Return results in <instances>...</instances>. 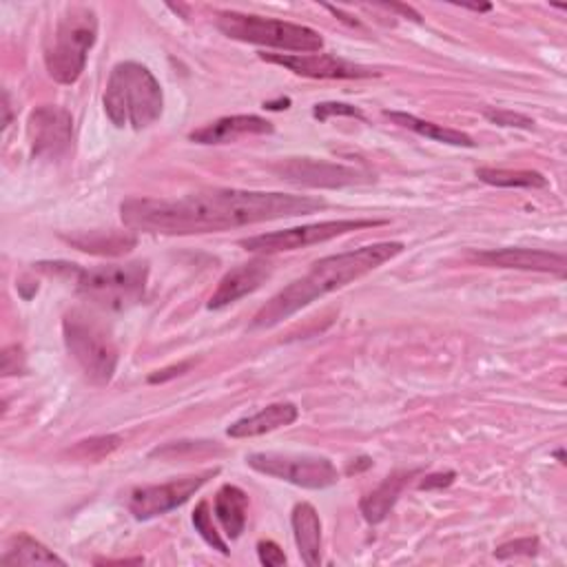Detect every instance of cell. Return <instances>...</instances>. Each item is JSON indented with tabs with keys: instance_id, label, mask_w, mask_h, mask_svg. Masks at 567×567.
Returning a JSON list of instances; mask_svg holds the SVG:
<instances>
[{
	"instance_id": "obj_1",
	"label": "cell",
	"mask_w": 567,
	"mask_h": 567,
	"mask_svg": "<svg viewBox=\"0 0 567 567\" xmlns=\"http://www.w3.org/2000/svg\"><path fill=\"white\" fill-rule=\"evenodd\" d=\"M321 208H326V200L310 195L206 189L175 200L132 197L123 202L121 215L132 231L151 236H200L308 215Z\"/></svg>"
},
{
	"instance_id": "obj_2",
	"label": "cell",
	"mask_w": 567,
	"mask_h": 567,
	"mask_svg": "<svg viewBox=\"0 0 567 567\" xmlns=\"http://www.w3.org/2000/svg\"><path fill=\"white\" fill-rule=\"evenodd\" d=\"M401 253V242H379L319 260L304 277L295 280L291 286L271 297L267 306L260 308V313L253 317V328H273L282 324L308 304L358 282L360 277L373 273L375 269L384 267Z\"/></svg>"
},
{
	"instance_id": "obj_3",
	"label": "cell",
	"mask_w": 567,
	"mask_h": 567,
	"mask_svg": "<svg viewBox=\"0 0 567 567\" xmlns=\"http://www.w3.org/2000/svg\"><path fill=\"white\" fill-rule=\"evenodd\" d=\"M102 102L113 125L134 127L136 132L160 121L165 109L160 82L140 63H121L113 67Z\"/></svg>"
},
{
	"instance_id": "obj_4",
	"label": "cell",
	"mask_w": 567,
	"mask_h": 567,
	"mask_svg": "<svg viewBox=\"0 0 567 567\" xmlns=\"http://www.w3.org/2000/svg\"><path fill=\"white\" fill-rule=\"evenodd\" d=\"M67 275L76 277L78 295L104 310H125L145 297L149 264H113L98 269H78L76 264H58Z\"/></svg>"
},
{
	"instance_id": "obj_5",
	"label": "cell",
	"mask_w": 567,
	"mask_h": 567,
	"mask_svg": "<svg viewBox=\"0 0 567 567\" xmlns=\"http://www.w3.org/2000/svg\"><path fill=\"white\" fill-rule=\"evenodd\" d=\"M63 334L71 360L84 377L95 386L109 384L118 368V347L106 326L84 310H71L63 319Z\"/></svg>"
},
{
	"instance_id": "obj_6",
	"label": "cell",
	"mask_w": 567,
	"mask_h": 567,
	"mask_svg": "<svg viewBox=\"0 0 567 567\" xmlns=\"http://www.w3.org/2000/svg\"><path fill=\"white\" fill-rule=\"evenodd\" d=\"M98 41V16L91 8L76 5L65 12L45 49L47 73L60 84H73Z\"/></svg>"
},
{
	"instance_id": "obj_7",
	"label": "cell",
	"mask_w": 567,
	"mask_h": 567,
	"mask_svg": "<svg viewBox=\"0 0 567 567\" xmlns=\"http://www.w3.org/2000/svg\"><path fill=\"white\" fill-rule=\"evenodd\" d=\"M215 25L226 38L262 47H275L282 52L317 54L324 47V38L319 36V32L275 19L240 12H219Z\"/></svg>"
},
{
	"instance_id": "obj_8",
	"label": "cell",
	"mask_w": 567,
	"mask_h": 567,
	"mask_svg": "<svg viewBox=\"0 0 567 567\" xmlns=\"http://www.w3.org/2000/svg\"><path fill=\"white\" fill-rule=\"evenodd\" d=\"M384 224H388V219H330V222L297 226V229L247 238L240 242V247L251 253L275 256V253H288V251L315 247V245H321V242H328L334 238L349 236L353 231H364V229H373V226H384Z\"/></svg>"
},
{
	"instance_id": "obj_9",
	"label": "cell",
	"mask_w": 567,
	"mask_h": 567,
	"mask_svg": "<svg viewBox=\"0 0 567 567\" xmlns=\"http://www.w3.org/2000/svg\"><path fill=\"white\" fill-rule=\"evenodd\" d=\"M247 464L267 477H275L306 490H324L339 481L337 468L326 457L256 452V455L247 457Z\"/></svg>"
},
{
	"instance_id": "obj_10",
	"label": "cell",
	"mask_w": 567,
	"mask_h": 567,
	"mask_svg": "<svg viewBox=\"0 0 567 567\" xmlns=\"http://www.w3.org/2000/svg\"><path fill=\"white\" fill-rule=\"evenodd\" d=\"M217 475H219V468H213V470H204L200 475H189V477L173 479V481L162 484V486L136 488L129 495V510L140 521L160 517V514L171 512L178 506L186 503L195 492H200L202 486H206Z\"/></svg>"
},
{
	"instance_id": "obj_11",
	"label": "cell",
	"mask_w": 567,
	"mask_h": 567,
	"mask_svg": "<svg viewBox=\"0 0 567 567\" xmlns=\"http://www.w3.org/2000/svg\"><path fill=\"white\" fill-rule=\"evenodd\" d=\"M27 136L32 145V154L36 158L56 160L69 147L73 138V118L71 113L56 104H43L32 111Z\"/></svg>"
},
{
	"instance_id": "obj_12",
	"label": "cell",
	"mask_w": 567,
	"mask_h": 567,
	"mask_svg": "<svg viewBox=\"0 0 567 567\" xmlns=\"http://www.w3.org/2000/svg\"><path fill=\"white\" fill-rule=\"evenodd\" d=\"M275 173L282 180H288L293 184L315 186V189H342V186L373 180L368 173H362L353 167L334 165L326 160H310V158H291L277 165Z\"/></svg>"
},
{
	"instance_id": "obj_13",
	"label": "cell",
	"mask_w": 567,
	"mask_h": 567,
	"mask_svg": "<svg viewBox=\"0 0 567 567\" xmlns=\"http://www.w3.org/2000/svg\"><path fill=\"white\" fill-rule=\"evenodd\" d=\"M260 58L273 65H282L297 76L319 80H360L379 76V71L375 69L328 54H260Z\"/></svg>"
},
{
	"instance_id": "obj_14",
	"label": "cell",
	"mask_w": 567,
	"mask_h": 567,
	"mask_svg": "<svg viewBox=\"0 0 567 567\" xmlns=\"http://www.w3.org/2000/svg\"><path fill=\"white\" fill-rule=\"evenodd\" d=\"M271 273H273V264L267 260H253L249 264H240L238 269L229 271L219 280L217 291L208 299V308L219 310L256 293L271 277Z\"/></svg>"
},
{
	"instance_id": "obj_15",
	"label": "cell",
	"mask_w": 567,
	"mask_h": 567,
	"mask_svg": "<svg viewBox=\"0 0 567 567\" xmlns=\"http://www.w3.org/2000/svg\"><path fill=\"white\" fill-rule=\"evenodd\" d=\"M477 262L486 267L499 269H517V271H536V273H554L558 277L565 275V256L538 251V249H499L473 256Z\"/></svg>"
},
{
	"instance_id": "obj_16",
	"label": "cell",
	"mask_w": 567,
	"mask_h": 567,
	"mask_svg": "<svg viewBox=\"0 0 567 567\" xmlns=\"http://www.w3.org/2000/svg\"><path fill=\"white\" fill-rule=\"evenodd\" d=\"M275 127L267 118L260 116H229L219 118L197 132H193L189 138L197 145H229L247 136H269Z\"/></svg>"
},
{
	"instance_id": "obj_17",
	"label": "cell",
	"mask_w": 567,
	"mask_h": 567,
	"mask_svg": "<svg viewBox=\"0 0 567 567\" xmlns=\"http://www.w3.org/2000/svg\"><path fill=\"white\" fill-rule=\"evenodd\" d=\"M299 417V408L295 404L282 401V404H271L267 408H262L260 412L245 417L240 421H236L234 426H229L226 434L234 436V439H253L286 426H293Z\"/></svg>"
},
{
	"instance_id": "obj_18",
	"label": "cell",
	"mask_w": 567,
	"mask_h": 567,
	"mask_svg": "<svg viewBox=\"0 0 567 567\" xmlns=\"http://www.w3.org/2000/svg\"><path fill=\"white\" fill-rule=\"evenodd\" d=\"M421 468H412V470H395L390 473L368 497L362 499L360 510L364 514V519L368 523H382L388 512L393 510V506L397 503L399 495L404 492V488L417 477L421 475Z\"/></svg>"
},
{
	"instance_id": "obj_19",
	"label": "cell",
	"mask_w": 567,
	"mask_h": 567,
	"mask_svg": "<svg viewBox=\"0 0 567 567\" xmlns=\"http://www.w3.org/2000/svg\"><path fill=\"white\" fill-rule=\"evenodd\" d=\"M291 523H293L295 543L302 560L308 567L319 565L321 563V521L317 510L310 503H297L293 508Z\"/></svg>"
},
{
	"instance_id": "obj_20",
	"label": "cell",
	"mask_w": 567,
	"mask_h": 567,
	"mask_svg": "<svg viewBox=\"0 0 567 567\" xmlns=\"http://www.w3.org/2000/svg\"><path fill=\"white\" fill-rule=\"evenodd\" d=\"M63 240L78 251L93 253V256H125L136 245L138 238L132 231L118 234V231H89V234H76V236H63Z\"/></svg>"
},
{
	"instance_id": "obj_21",
	"label": "cell",
	"mask_w": 567,
	"mask_h": 567,
	"mask_svg": "<svg viewBox=\"0 0 567 567\" xmlns=\"http://www.w3.org/2000/svg\"><path fill=\"white\" fill-rule=\"evenodd\" d=\"M249 497L238 486H224L215 495V517L219 519L226 536L240 538L247 528Z\"/></svg>"
},
{
	"instance_id": "obj_22",
	"label": "cell",
	"mask_w": 567,
	"mask_h": 567,
	"mask_svg": "<svg viewBox=\"0 0 567 567\" xmlns=\"http://www.w3.org/2000/svg\"><path fill=\"white\" fill-rule=\"evenodd\" d=\"M384 116L390 118L395 125L404 127V129H410L423 138H430L434 143H443V145H452V147H477V143L464 134V132H457V129H447L443 125H434V123H428V121H421L417 116H412V113H401V111H384Z\"/></svg>"
},
{
	"instance_id": "obj_23",
	"label": "cell",
	"mask_w": 567,
	"mask_h": 567,
	"mask_svg": "<svg viewBox=\"0 0 567 567\" xmlns=\"http://www.w3.org/2000/svg\"><path fill=\"white\" fill-rule=\"evenodd\" d=\"M3 565H67L58 554L45 547L30 534H19L12 538Z\"/></svg>"
},
{
	"instance_id": "obj_24",
	"label": "cell",
	"mask_w": 567,
	"mask_h": 567,
	"mask_svg": "<svg viewBox=\"0 0 567 567\" xmlns=\"http://www.w3.org/2000/svg\"><path fill=\"white\" fill-rule=\"evenodd\" d=\"M477 178L492 186L503 189H543L547 186V178L538 171H512V169H477Z\"/></svg>"
},
{
	"instance_id": "obj_25",
	"label": "cell",
	"mask_w": 567,
	"mask_h": 567,
	"mask_svg": "<svg viewBox=\"0 0 567 567\" xmlns=\"http://www.w3.org/2000/svg\"><path fill=\"white\" fill-rule=\"evenodd\" d=\"M121 443H123V439H121L118 434L93 436V439L80 441V443L71 450V455H73L76 460H82V462H100V460H104L106 455H111V452L116 450Z\"/></svg>"
},
{
	"instance_id": "obj_26",
	"label": "cell",
	"mask_w": 567,
	"mask_h": 567,
	"mask_svg": "<svg viewBox=\"0 0 567 567\" xmlns=\"http://www.w3.org/2000/svg\"><path fill=\"white\" fill-rule=\"evenodd\" d=\"M193 525H195V530L200 532V536H202L213 549H217L219 554H229V545L224 543V538L219 536V532H217L215 525H213V517H211L208 503L202 501V503L195 508V512H193Z\"/></svg>"
},
{
	"instance_id": "obj_27",
	"label": "cell",
	"mask_w": 567,
	"mask_h": 567,
	"mask_svg": "<svg viewBox=\"0 0 567 567\" xmlns=\"http://www.w3.org/2000/svg\"><path fill=\"white\" fill-rule=\"evenodd\" d=\"M313 116H315L319 123H326V121H328V118H332V116H347V118L366 121L364 111H362L360 106L344 104V102H321V104H315Z\"/></svg>"
},
{
	"instance_id": "obj_28",
	"label": "cell",
	"mask_w": 567,
	"mask_h": 567,
	"mask_svg": "<svg viewBox=\"0 0 567 567\" xmlns=\"http://www.w3.org/2000/svg\"><path fill=\"white\" fill-rule=\"evenodd\" d=\"M486 118L499 127H514V129H534V121L521 113L508 111V109H486Z\"/></svg>"
},
{
	"instance_id": "obj_29",
	"label": "cell",
	"mask_w": 567,
	"mask_h": 567,
	"mask_svg": "<svg viewBox=\"0 0 567 567\" xmlns=\"http://www.w3.org/2000/svg\"><path fill=\"white\" fill-rule=\"evenodd\" d=\"M538 552V538L536 536H525V538H517L510 543H503L495 549V556L499 560H508L514 556H534Z\"/></svg>"
},
{
	"instance_id": "obj_30",
	"label": "cell",
	"mask_w": 567,
	"mask_h": 567,
	"mask_svg": "<svg viewBox=\"0 0 567 567\" xmlns=\"http://www.w3.org/2000/svg\"><path fill=\"white\" fill-rule=\"evenodd\" d=\"M0 371H3V377L23 375L27 371L25 351L21 347H8L3 355H0Z\"/></svg>"
},
{
	"instance_id": "obj_31",
	"label": "cell",
	"mask_w": 567,
	"mask_h": 567,
	"mask_svg": "<svg viewBox=\"0 0 567 567\" xmlns=\"http://www.w3.org/2000/svg\"><path fill=\"white\" fill-rule=\"evenodd\" d=\"M258 556H260L262 565H269V567L286 565V554L275 541H260L258 543Z\"/></svg>"
},
{
	"instance_id": "obj_32",
	"label": "cell",
	"mask_w": 567,
	"mask_h": 567,
	"mask_svg": "<svg viewBox=\"0 0 567 567\" xmlns=\"http://www.w3.org/2000/svg\"><path fill=\"white\" fill-rule=\"evenodd\" d=\"M455 473L452 470H447V473H436V475H430V477H426L421 484H419V488L421 490H443V488H447V486H452V481H455Z\"/></svg>"
},
{
	"instance_id": "obj_33",
	"label": "cell",
	"mask_w": 567,
	"mask_h": 567,
	"mask_svg": "<svg viewBox=\"0 0 567 567\" xmlns=\"http://www.w3.org/2000/svg\"><path fill=\"white\" fill-rule=\"evenodd\" d=\"M191 364H193V362H184V364L171 366V368H167V371H158L156 375H151V377H149V384H165V382H169V379H173V377L182 375L184 371H189V368H191Z\"/></svg>"
},
{
	"instance_id": "obj_34",
	"label": "cell",
	"mask_w": 567,
	"mask_h": 567,
	"mask_svg": "<svg viewBox=\"0 0 567 567\" xmlns=\"http://www.w3.org/2000/svg\"><path fill=\"white\" fill-rule=\"evenodd\" d=\"M98 565H143L145 563V558L143 556H136V558H118V560H109V558H98L95 560Z\"/></svg>"
},
{
	"instance_id": "obj_35",
	"label": "cell",
	"mask_w": 567,
	"mask_h": 567,
	"mask_svg": "<svg viewBox=\"0 0 567 567\" xmlns=\"http://www.w3.org/2000/svg\"><path fill=\"white\" fill-rule=\"evenodd\" d=\"M373 466V462L368 460V457H360V460H355L351 466H349V475H358V473H362V470H368Z\"/></svg>"
},
{
	"instance_id": "obj_36",
	"label": "cell",
	"mask_w": 567,
	"mask_h": 567,
	"mask_svg": "<svg viewBox=\"0 0 567 567\" xmlns=\"http://www.w3.org/2000/svg\"><path fill=\"white\" fill-rule=\"evenodd\" d=\"M3 109H5V121H3V127L8 129V127H10V123H12V109H10V95H8V93H5Z\"/></svg>"
},
{
	"instance_id": "obj_37",
	"label": "cell",
	"mask_w": 567,
	"mask_h": 567,
	"mask_svg": "<svg viewBox=\"0 0 567 567\" xmlns=\"http://www.w3.org/2000/svg\"><path fill=\"white\" fill-rule=\"evenodd\" d=\"M464 10H473V12H490L492 5H462Z\"/></svg>"
}]
</instances>
